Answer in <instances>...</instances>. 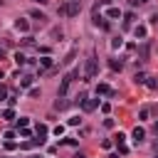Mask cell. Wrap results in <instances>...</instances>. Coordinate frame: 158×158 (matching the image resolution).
<instances>
[{"label":"cell","instance_id":"1","mask_svg":"<svg viewBox=\"0 0 158 158\" xmlns=\"http://www.w3.org/2000/svg\"><path fill=\"white\" fill-rule=\"evenodd\" d=\"M79 10H81V0H64V2L57 7V12L64 15V17H77Z\"/></svg>","mask_w":158,"mask_h":158},{"label":"cell","instance_id":"2","mask_svg":"<svg viewBox=\"0 0 158 158\" xmlns=\"http://www.w3.org/2000/svg\"><path fill=\"white\" fill-rule=\"evenodd\" d=\"M79 77V69H74V72H69V74H64L62 77V84H59V91H57V99H64L67 94H69V86H72V81Z\"/></svg>","mask_w":158,"mask_h":158},{"label":"cell","instance_id":"3","mask_svg":"<svg viewBox=\"0 0 158 158\" xmlns=\"http://www.w3.org/2000/svg\"><path fill=\"white\" fill-rule=\"evenodd\" d=\"M96 72H99V64H96V57L91 54V57L86 59V64H84V81H91V79L96 77Z\"/></svg>","mask_w":158,"mask_h":158},{"label":"cell","instance_id":"4","mask_svg":"<svg viewBox=\"0 0 158 158\" xmlns=\"http://www.w3.org/2000/svg\"><path fill=\"white\" fill-rule=\"evenodd\" d=\"M114 146L118 148V156H126V153H128V146H126V136H123L121 131L114 136Z\"/></svg>","mask_w":158,"mask_h":158},{"label":"cell","instance_id":"5","mask_svg":"<svg viewBox=\"0 0 158 158\" xmlns=\"http://www.w3.org/2000/svg\"><path fill=\"white\" fill-rule=\"evenodd\" d=\"M91 20H94V25H96V27H101V30H109V27H111V25L106 22V17H104V15H99V5L94 7V17H91Z\"/></svg>","mask_w":158,"mask_h":158},{"label":"cell","instance_id":"6","mask_svg":"<svg viewBox=\"0 0 158 158\" xmlns=\"http://www.w3.org/2000/svg\"><path fill=\"white\" fill-rule=\"evenodd\" d=\"M96 96H111V99H114L116 91H114L109 84H96Z\"/></svg>","mask_w":158,"mask_h":158},{"label":"cell","instance_id":"7","mask_svg":"<svg viewBox=\"0 0 158 158\" xmlns=\"http://www.w3.org/2000/svg\"><path fill=\"white\" fill-rule=\"evenodd\" d=\"M131 138H133V143H141V141L146 138V131H143L141 126H136V128L131 131Z\"/></svg>","mask_w":158,"mask_h":158},{"label":"cell","instance_id":"8","mask_svg":"<svg viewBox=\"0 0 158 158\" xmlns=\"http://www.w3.org/2000/svg\"><path fill=\"white\" fill-rule=\"evenodd\" d=\"M37 64H40V67H42V69H49V67H52V64H54V59H52V57H49V54H42V57H40V59H37Z\"/></svg>","mask_w":158,"mask_h":158},{"label":"cell","instance_id":"9","mask_svg":"<svg viewBox=\"0 0 158 158\" xmlns=\"http://www.w3.org/2000/svg\"><path fill=\"white\" fill-rule=\"evenodd\" d=\"M96 106H99V99H84V101H81V109H84V111H94Z\"/></svg>","mask_w":158,"mask_h":158},{"label":"cell","instance_id":"10","mask_svg":"<svg viewBox=\"0 0 158 158\" xmlns=\"http://www.w3.org/2000/svg\"><path fill=\"white\" fill-rule=\"evenodd\" d=\"M15 30H17V32H27V30H30V22L22 20V17H17V20H15Z\"/></svg>","mask_w":158,"mask_h":158},{"label":"cell","instance_id":"11","mask_svg":"<svg viewBox=\"0 0 158 158\" xmlns=\"http://www.w3.org/2000/svg\"><path fill=\"white\" fill-rule=\"evenodd\" d=\"M32 79H35L32 74H22V77H20V86H22V89H30V86H32Z\"/></svg>","mask_w":158,"mask_h":158},{"label":"cell","instance_id":"12","mask_svg":"<svg viewBox=\"0 0 158 158\" xmlns=\"http://www.w3.org/2000/svg\"><path fill=\"white\" fill-rule=\"evenodd\" d=\"M133 35H136V37H141V40H146V35H148L146 25H136V27H133Z\"/></svg>","mask_w":158,"mask_h":158},{"label":"cell","instance_id":"13","mask_svg":"<svg viewBox=\"0 0 158 158\" xmlns=\"http://www.w3.org/2000/svg\"><path fill=\"white\" fill-rule=\"evenodd\" d=\"M35 136H37V138H47V126H44V123H37V126H35Z\"/></svg>","mask_w":158,"mask_h":158},{"label":"cell","instance_id":"14","mask_svg":"<svg viewBox=\"0 0 158 158\" xmlns=\"http://www.w3.org/2000/svg\"><path fill=\"white\" fill-rule=\"evenodd\" d=\"M106 17L116 20V17H121V10H118V7H109V10H106Z\"/></svg>","mask_w":158,"mask_h":158},{"label":"cell","instance_id":"15","mask_svg":"<svg viewBox=\"0 0 158 158\" xmlns=\"http://www.w3.org/2000/svg\"><path fill=\"white\" fill-rule=\"evenodd\" d=\"M146 79H148V77H146L143 72H136V77H133V81H136V84H146Z\"/></svg>","mask_w":158,"mask_h":158},{"label":"cell","instance_id":"16","mask_svg":"<svg viewBox=\"0 0 158 158\" xmlns=\"http://www.w3.org/2000/svg\"><path fill=\"white\" fill-rule=\"evenodd\" d=\"M146 86H148V89H158V79H156V77H148V79H146Z\"/></svg>","mask_w":158,"mask_h":158},{"label":"cell","instance_id":"17","mask_svg":"<svg viewBox=\"0 0 158 158\" xmlns=\"http://www.w3.org/2000/svg\"><path fill=\"white\" fill-rule=\"evenodd\" d=\"M2 118H5V121H12V118H17V116H15L12 109H5V111H2Z\"/></svg>","mask_w":158,"mask_h":158},{"label":"cell","instance_id":"18","mask_svg":"<svg viewBox=\"0 0 158 158\" xmlns=\"http://www.w3.org/2000/svg\"><path fill=\"white\" fill-rule=\"evenodd\" d=\"M27 126H30V118L27 116H20L17 118V128H27Z\"/></svg>","mask_w":158,"mask_h":158},{"label":"cell","instance_id":"19","mask_svg":"<svg viewBox=\"0 0 158 158\" xmlns=\"http://www.w3.org/2000/svg\"><path fill=\"white\" fill-rule=\"evenodd\" d=\"M30 17L40 20V22H42V20H47V17H44V12H40V10H32V12H30Z\"/></svg>","mask_w":158,"mask_h":158},{"label":"cell","instance_id":"20","mask_svg":"<svg viewBox=\"0 0 158 158\" xmlns=\"http://www.w3.org/2000/svg\"><path fill=\"white\" fill-rule=\"evenodd\" d=\"M109 67H111L114 72H121V67H123V64H121V62H116V59H109Z\"/></svg>","mask_w":158,"mask_h":158},{"label":"cell","instance_id":"21","mask_svg":"<svg viewBox=\"0 0 158 158\" xmlns=\"http://www.w3.org/2000/svg\"><path fill=\"white\" fill-rule=\"evenodd\" d=\"M67 106H69L67 99H57V101H54V109H67Z\"/></svg>","mask_w":158,"mask_h":158},{"label":"cell","instance_id":"22","mask_svg":"<svg viewBox=\"0 0 158 158\" xmlns=\"http://www.w3.org/2000/svg\"><path fill=\"white\" fill-rule=\"evenodd\" d=\"M133 20H136V17H133V12H126V15H123V22H126V25H131Z\"/></svg>","mask_w":158,"mask_h":158},{"label":"cell","instance_id":"23","mask_svg":"<svg viewBox=\"0 0 158 158\" xmlns=\"http://www.w3.org/2000/svg\"><path fill=\"white\" fill-rule=\"evenodd\" d=\"M121 44H123V40H121V37H116V40H111V47H114V49H118Z\"/></svg>","mask_w":158,"mask_h":158},{"label":"cell","instance_id":"24","mask_svg":"<svg viewBox=\"0 0 158 158\" xmlns=\"http://www.w3.org/2000/svg\"><path fill=\"white\" fill-rule=\"evenodd\" d=\"M141 57H143V59L148 57V42H143V44H141Z\"/></svg>","mask_w":158,"mask_h":158},{"label":"cell","instance_id":"25","mask_svg":"<svg viewBox=\"0 0 158 158\" xmlns=\"http://www.w3.org/2000/svg\"><path fill=\"white\" fill-rule=\"evenodd\" d=\"M15 62H17V64H25L27 59H25V54H22V52H17V54H15Z\"/></svg>","mask_w":158,"mask_h":158},{"label":"cell","instance_id":"26","mask_svg":"<svg viewBox=\"0 0 158 158\" xmlns=\"http://www.w3.org/2000/svg\"><path fill=\"white\" fill-rule=\"evenodd\" d=\"M67 123H69V126H79V123H81V118H79V116H72Z\"/></svg>","mask_w":158,"mask_h":158},{"label":"cell","instance_id":"27","mask_svg":"<svg viewBox=\"0 0 158 158\" xmlns=\"http://www.w3.org/2000/svg\"><path fill=\"white\" fill-rule=\"evenodd\" d=\"M17 131H20V138H30V133H32L30 128H17Z\"/></svg>","mask_w":158,"mask_h":158},{"label":"cell","instance_id":"28","mask_svg":"<svg viewBox=\"0 0 158 158\" xmlns=\"http://www.w3.org/2000/svg\"><path fill=\"white\" fill-rule=\"evenodd\" d=\"M59 143H64V146H77V138H62Z\"/></svg>","mask_w":158,"mask_h":158},{"label":"cell","instance_id":"29","mask_svg":"<svg viewBox=\"0 0 158 158\" xmlns=\"http://www.w3.org/2000/svg\"><path fill=\"white\" fill-rule=\"evenodd\" d=\"M30 96L37 99V96H40V89H37V86H30Z\"/></svg>","mask_w":158,"mask_h":158},{"label":"cell","instance_id":"30","mask_svg":"<svg viewBox=\"0 0 158 158\" xmlns=\"http://www.w3.org/2000/svg\"><path fill=\"white\" fill-rule=\"evenodd\" d=\"M99 106H101V111H104V114H109V111H111V104H109V101H104V104H99Z\"/></svg>","mask_w":158,"mask_h":158},{"label":"cell","instance_id":"31","mask_svg":"<svg viewBox=\"0 0 158 158\" xmlns=\"http://www.w3.org/2000/svg\"><path fill=\"white\" fill-rule=\"evenodd\" d=\"M138 118L146 121V118H148V109H141V111H138Z\"/></svg>","mask_w":158,"mask_h":158},{"label":"cell","instance_id":"32","mask_svg":"<svg viewBox=\"0 0 158 158\" xmlns=\"http://www.w3.org/2000/svg\"><path fill=\"white\" fill-rule=\"evenodd\" d=\"M111 146H114V141H109V138H104V141H101V148H111Z\"/></svg>","mask_w":158,"mask_h":158},{"label":"cell","instance_id":"33","mask_svg":"<svg viewBox=\"0 0 158 158\" xmlns=\"http://www.w3.org/2000/svg\"><path fill=\"white\" fill-rule=\"evenodd\" d=\"M104 126L106 128H114V118H104Z\"/></svg>","mask_w":158,"mask_h":158},{"label":"cell","instance_id":"34","mask_svg":"<svg viewBox=\"0 0 158 158\" xmlns=\"http://www.w3.org/2000/svg\"><path fill=\"white\" fill-rule=\"evenodd\" d=\"M2 138H7V141H10V138H15V131H5V133H2Z\"/></svg>","mask_w":158,"mask_h":158},{"label":"cell","instance_id":"35","mask_svg":"<svg viewBox=\"0 0 158 158\" xmlns=\"http://www.w3.org/2000/svg\"><path fill=\"white\" fill-rule=\"evenodd\" d=\"M5 96H7V89H5V86H2V84H0V101H2V99H5Z\"/></svg>","mask_w":158,"mask_h":158},{"label":"cell","instance_id":"36","mask_svg":"<svg viewBox=\"0 0 158 158\" xmlns=\"http://www.w3.org/2000/svg\"><path fill=\"white\" fill-rule=\"evenodd\" d=\"M109 158H121V156H118V153H111V156H109Z\"/></svg>","mask_w":158,"mask_h":158},{"label":"cell","instance_id":"37","mask_svg":"<svg viewBox=\"0 0 158 158\" xmlns=\"http://www.w3.org/2000/svg\"><path fill=\"white\" fill-rule=\"evenodd\" d=\"M0 59H5V49H0Z\"/></svg>","mask_w":158,"mask_h":158},{"label":"cell","instance_id":"38","mask_svg":"<svg viewBox=\"0 0 158 158\" xmlns=\"http://www.w3.org/2000/svg\"><path fill=\"white\" fill-rule=\"evenodd\" d=\"M156 133H158V123H156Z\"/></svg>","mask_w":158,"mask_h":158},{"label":"cell","instance_id":"39","mask_svg":"<svg viewBox=\"0 0 158 158\" xmlns=\"http://www.w3.org/2000/svg\"><path fill=\"white\" fill-rule=\"evenodd\" d=\"M141 2H151V0H141Z\"/></svg>","mask_w":158,"mask_h":158},{"label":"cell","instance_id":"40","mask_svg":"<svg viewBox=\"0 0 158 158\" xmlns=\"http://www.w3.org/2000/svg\"><path fill=\"white\" fill-rule=\"evenodd\" d=\"M0 79H2V72H0Z\"/></svg>","mask_w":158,"mask_h":158},{"label":"cell","instance_id":"41","mask_svg":"<svg viewBox=\"0 0 158 158\" xmlns=\"http://www.w3.org/2000/svg\"><path fill=\"white\" fill-rule=\"evenodd\" d=\"M156 158H158V156H156Z\"/></svg>","mask_w":158,"mask_h":158}]
</instances>
